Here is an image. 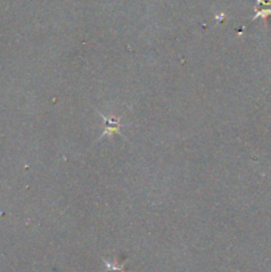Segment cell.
Segmentation results:
<instances>
[{"mask_svg": "<svg viewBox=\"0 0 271 272\" xmlns=\"http://www.w3.org/2000/svg\"><path fill=\"white\" fill-rule=\"evenodd\" d=\"M108 123V131L105 132V135H113V133H116V132L119 131V123L117 121H115V120H107Z\"/></svg>", "mask_w": 271, "mask_h": 272, "instance_id": "6da1fadb", "label": "cell"}]
</instances>
